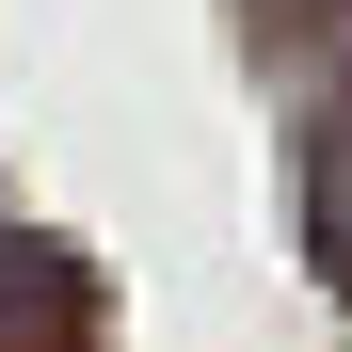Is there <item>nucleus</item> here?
Returning <instances> with one entry per match:
<instances>
[]
</instances>
